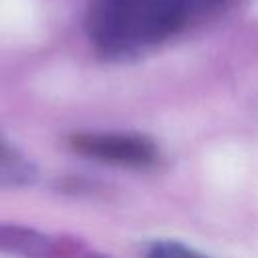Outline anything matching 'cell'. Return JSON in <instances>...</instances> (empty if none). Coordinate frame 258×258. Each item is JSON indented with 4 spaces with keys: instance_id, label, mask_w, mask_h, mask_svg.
<instances>
[{
    "instance_id": "4",
    "label": "cell",
    "mask_w": 258,
    "mask_h": 258,
    "mask_svg": "<svg viewBox=\"0 0 258 258\" xmlns=\"http://www.w3.org/2000/svg\"><path fill=\"white\" fill-rule=\"evenodd\" d=\"M36 179V167L10 143L0 139V187H22Z\"/></svg>"
},
{
    "instance_id": "1",
    "label": "cell",
    "mask_w": 258,
    "mask_h": 258,
    "mask_svg": "<svg viewBox=\"0 0 258 258\" xmlns=\"http://www.w3.org/2000/svg\"><path fill=\"white\" fill-rule=\"evenodd\" d=\"M230 0H91L87 32L109 58L137 56L189 24L218 12Z\"/></svg>"
},
{
    "instance_id": "3",
    "label": "cell",
    "mask_w": 258,
    "mask_h": 258,
    "mask_svg": "<svg viewBox=\"0 0 258 258\" xmlns=\"http://www.w3.org/2000/svg\"><path fill=\"white\" fill-rule=\"evenodd\" d=\"M0 250L18 254H56L58 242L30 228L0 224Z\"/></svg>"
},
{
    "instance_id": "2",
    "label": "cell",
    "mask_w": 258,
    "mask_h": 258,
    "mask_svg": "<svg viewBox=\"0 0 258 258\" xmlns=\"http://www.w3.org/2000/svg\"><path fill=\"white\" fill-rule=\"evenodd\" d=\"M69 147L79 155L133 169L151 167L159 159L157 145L137 133H75Z\"/></svg>"
},
{
    "instance_id": "5",
    "label": "cell",
    "mask_w": 258,
    "mask_h": 258,
    "mask_svg": "<svg viewBox=\"0 0 258 258\" xmlns=\"http://www.w3.org/2000/svg\"><path fill=\"white\" fill-rule=\"evenodd\" d=\"M145 254H149V256H194L196 252L181 244H175L169 240H159V242H153L149 248H145Z\"/></svg>"
}]
</instances>
